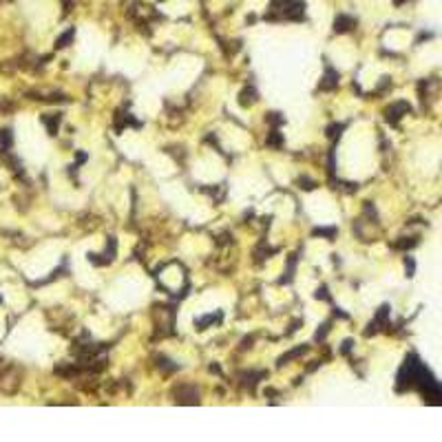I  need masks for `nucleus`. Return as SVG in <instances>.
<instances>
[{"instance_id":"7ed1b4c3","label":"nucleus","mask_w":442,"mask_h":442,"mask_svg":"<svg viewBox=\"0 0 442 442\" xmlns=\"http://www.w3.org/2000/svg\"><path fill=\"white\" fill-rule=\"evenodd\" d=\"M175 396H177L175 400L181 405H195L199 400V391L193 385H179L175 389Z\"/></svg>"},{"instance_id":"4468645a","label":"nucleus","mask_w":442,"mask_h":442,"mask_svg":"<svg viewBox=\"0 0 442 442\" xmlns=\"http://www.w3.org/2000/svg\"><path fill=\"white\" fill-rule=\"evenodd\" d=\"M122 124H124V126H129V124L137 126V122H133V120H131V115H129V113H117V131L122 129Z\"/></svg>"},{"instance_id":"9d476101","label":"nucleus","mask_w":442,"mask_h":442,"mask_svg":"<svg viewBox=\"0 0 442 442\" xmlns=\"http://www.w3.org/2000/svg\"><path fill=\"white\" fill-rule=\"evenodd\" d=\"M42 122H44V124H47L49 133H51V135H56V133H58V126H60V122H62V115H60V113H56V115H53V117L44 115V117H42Z\"/></svg>"},{"instance_id":"ddd939ff","label":"nucleus","mask_w":442,"mask_h":442,"mask_svg":"<svg viewBox=\"0 0 442 442\" xmlns=\"http://www.w3.org/2000/svg\"><path fill=\"white\" fill-rule=\"evenodd\" d=\"M219 314H215V316H212V314H208V316H204V318H197V323H195V325L199 327V330H206V325H210V323H215V321H219Z\"/></svg>"},{"instance_id":"aec40b11","label":"nucleus","mask_w":442,"mask_h":442,"mask_svg":"<svg viewBox=\"0 0 442 442\" xmlns=\"http://www.w3.org/2000/svg\"><path fill=\"white\" fill-rule=\"evenodd\" d=\"M407 270H409V276H411V272H413V261H411V259H407Z\"/></svg>"},{"instance_id":"f03ea898","label":"nucleus","mask_w":442,"mask_h":442,"mask_svg":"<svg viewBox=\"0 0 442 442\" xmlns=\"http://www.w3.org/2000/svg\"><path fill=\"white\" fill-rule=\"evenodd\" d=\"M20 387V376L13 367H4L0 369V391L2 394H13Z\"/></svg>"},{"instance_id":"39448f33","label":"nucleus","mask_w":442,"mask_h":442,"mask_svg":"<svg viewBox=\"0 0 442 442\" xmlns=\"http://www.w3.org/2000/svg\"><path fill=\"white\" fill-rule=\"evenodd\" d=\"M387 316H389V307H387V305H382V307L378 309V314H376V318H374V323H369V327L365 330V334H367V336L376 334V332L380 330V325H385Z\"/></svg>"},{"instance_id":"2eb2a0df","label":"nucleus","mask_w":442,"mask_h":442,"mask_svg":"<svg viewBox=\"0 0 442 442\" xmlns=\"http://www.w3.org/2000/svg\"><path fill=\"white\" fill-rule=\"evenodd\" d=\"M268 146H274V148L283 146V139H281V135L276 133V131H272V135L268 137Z\"/></svg>"},{"instance_id":"6ab92c4d","label":"nucleus","mask_w":442,"mask_h":442,"mask_svg":"<svg viewBox=\"0 0 442 442\" xmlns=\"http://www.w3.org/2000/svg\"><path fill=\"white\" fill-rule=\"evenodd\" d=\"M316 299H325V301H327V299H330V294H327V290H325V288H321V290L316 292Z\"/></svg>"},{"instance_id":"1a4fd4ad","label":"nucleus","mask_w":442,"mask_h":442,"mask_svg":"<svg viewBox=\"0 0 442 442\" xmlns=\"http://www.w3.org/2000/svg\"><path fill=\"white\" fill-rule=\"evenodd\" d=\"M11 144H13V135H11V131L9 129H2L0 131V153H9V148H11Z\"/></svg>"},{"instance_id":"6e6552de","label":"nucleus","mask_w":442,"mask_h":442,"mask_svg":"<svg viewBox=\"0 0 442 442\" xmlns=\"http://www.w3.org/2000/svg\"><path fill=\"white\" fill-rule=\"evenodd\" d=\"M254 102H257V91H254L252 86H248V89L241 91V95H239V104H241V106H252Z\"/></svg>"},{"instance_id":"0eeeda50","label":"nucleus","mask_w":442,"mask_h":442,"mask_svg":"<svg viewBox=\"0 0 442 442\" xmlns=\"http://www.w3.org/2000/svg\"><path fill=\"white\" fill-rule=\"evenodd\" d=\"M336 84H339V73H336L334 69H327L325 75H323V82L318 84V89H321V91H332V89H336Z\"/></svg>"},{"instance_id":"20e7f679","label":"nucleus","mask_w":442,"mask_h":442,"mask_svg":"<svg viewBox=\"0 0 442 442\" xmlns=\"http://www.w3.org/2000/svg\"><path fill=\"white\" fill-rule=\"evenodd\" d=\"M409 111H411V108H409L407 102H396V104H391V106L387 108V122H398L400 117L407 115Z\"/></svg>"},{"instance_id":"412c9836","label":"nucleus","mask_w":442,"mask_h":442,"mask_svg":"<svg viewBox=\"0 0 442 442\" xmlns=\"http://www.w3.org/2000/svg\"><path fill=\"white\" fill-rule=\"evenodd\" d=\"M394 2H396V4H403V2H405V0H394Z\"/></svg>"},{"instance_id":"f257e3e1","label":"nucleus","mask_w":442,"mask_h":442,"mask_svg":"<svg viewBox=\"0 0 442 442\" xmlns=\"http://www.w3.org/2000/svg\"><path fill=\"white\" fill-rule=\"evenodd\" d=\"M303 0H272L266 18L268 20H303Z\"/></svg>"},{"instance_id":"dca6fc26","label":"nucleus","mask_w":442,"mask_h":442,"mask_svg":"<svg viewBox=\"0 0 442 442\" xmlns=\"http://www.w3.org/2000/svg\"><path fill=\"white\" fill-rule=\"evenodd\" d=\"M314 235H323V237H330V239H332V237L336 235V230H334V228H316Z\"/></svg>"},{"instance_id":"a211bd4d","label":"nucleus","mask_w":442,"mask_h":442,"mask_svg":"<svg viewBox=\"0 0 442 442\" xmlns=\"http://www.w3.org/2000/svg\"><path fill=\"white\" fill-rule=\"evenodd\" d=\"M299 184H303V188H305V190H312V188H314V181L305 179V177H303V179H299Z\"/></svg>"},{"instance_id":"423d86ee","label":"nucleus","mask_w":442,"mask_h":442,"mask_svg":"<svg viewBox=\"0 0 442 442\" xmlns=\"http://www.w3.org/2000/svg\"><path fill=\"white\" fill-rule=\"evenodd\" d=\"M354 25H356V20H354L352 16L340 13V16H336V20H334V31L336 34H347V31L354 29Z\"/></svg>"},{"instance_id":"9b49d317","label":"nucleus","mask_w":442,"mask_h":442,"mask_svg":"<svg viewBox=\"0 0 442 442\" xmlns=\"http://www.w3.org/2000/svg\"><path fill=\"white\" fill-rule=\"evenodd\" d=\"M307 352V347H296V349H292V352H288V354H283V356L279 358V367H283V365H288L292 358H299L301 354H305Z\"/></svg>"},{"instance_id":"f8f14e48","label":"nucleus","mask_w":442,"mask_h":442,"mask_svg":"<svg viewBox=\"0 0 442 442\" xmlns=\"http://www.w3.org/2000/svg\"><path fill=\"white\" fill-rule=\"evenodd\" d=\"M73 40V29H69V31H65V34L58 38V42H56V49H65L67 44Z\"/></svg>"},{"instance_id":"f3484780","label":"nucleus","mask_w":442,"mask_h":442,"mask_svg":"<svg viewBox=\"0 0 442 442\" xmlns=\"http://www.w3.org/2000/svg\"><path fill=\"white\" fill-rule=\"evenodd\" d=\"M340 131H343V124H336V126H330V133H327V137H339L340 135Z\"/></svg>"}]
</instances>
